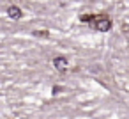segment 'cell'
Here are the masks:
<instances>
[{
    "label": "cell",
    "mask_w": 129,
    "mask_h": 119,
    "mask_svg": "<svg viewBox=\"0 0 129 119\" xmlns=\"http://www.w3.org/2000/svg\"><path fill=\"white\" fill-rule=\"evenodd\" d=\"M53 66H55L60 73H66V71H67V59H66V57H55V59H53Z\"/></svg>",
    "instance_id": "7a4b0ae2"
},
{
    "label": "cell",
    "mask_w": 129,
    "mask_h": 119,
    "mask_svg": "<svg viewBox=\"0 0 129 119\" xmlns=\"http://www.w3.org/2000/svg\"><path fill=\"white\" fill-rule=\"evenodd\" d=\"M80 22L92 25L99 32H108L111 29V25H113L111 23V18L108 14H81L80 16Z\"/></svg>",
    "instance_id": "6da1fadb"
},
{
    "label": "cell",
    "mask_w": 129,
    "mask_h": 119,
    "mask_svg": "<svg viewBox=\"0 0 129 119\" xmlns=\"http://www.w3.org/2000/svg\"><path fill=\"white\" fill-rule=\"evenodd\" d=\"M7 16H11L13 20H20L23 16V13H21V9L18 6H9L7 7Z\"/></svg>",
    "instance_id": "3957f363"
}]
</instances>
